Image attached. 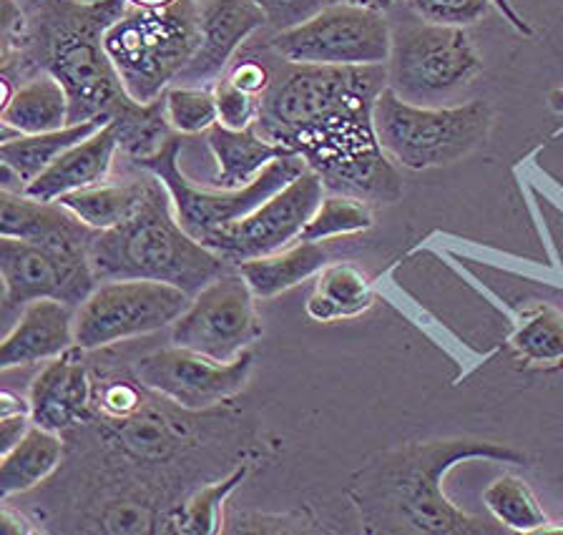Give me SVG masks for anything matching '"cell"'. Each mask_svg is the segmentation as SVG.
I'll use <instances>...</instances> for the list:
<instances>
[{"instance_id": "cell-3", "label": "cell", "mask_w": 563, "mask_h": 535, "mask_svg": "<svg viewBox=\"0 0 563 535\" xmlns=\"http://www.w3.org/2000/svg\"><path fill=\"white\" fill-rule=\"evenodd\" d=\"M486 460L526 465L516 447L481 441V437H448V441L408 443L375 453L347 486L365 533L380 535H490L506 528L483 521L457 508L445 495L443 480L455 465Z\"/></svg>"}, {"instance_id": "cell-6", "label": "cell", "mask_w": 563, "mask_h": 535, "mask_svg": "<svg viewBox=\"0 0 563 535\" xmlns=\"http://www.w3.org/2000/svg\"><path fill=\"white\" fill-rule=\"evenodd\" d=\"M493 109L486 101L418 107L385 89L375 103V134L398 169L426 171L461 161L486 142Z\"/></svg>"}, {"instance_id": "cell-17", "label": "cell", "mask_w": 563, "mask_h": 535, "mask_svg": "<svg viewBox=\"0 0 563 535\" xmlns=\"http://www.w3.org/2000/svg\"><path fill=\"white\" fill-rule=\"evenodd\" d=\"M152 394V392H148ZM172 402H154L146 398L126 417L101 420L103 437L121 458L144 465H162L194 445V427L189 410H169Z\"/></svg>"}, {"instance_id": "cell-19", "label": "cell", "mask_w": 563, "mask_h": 535, "mask_svg": "<svg viewBox=\"0 0 563 535\" xmlns=\"http://www.w3.org/2000/svg\"><path fill=\"white\" fill-rule=\"evenodd\" d=\"M76 345V306L58 300L25 304L0 345V367H29L64 355Z\"/></svg>"}, {"instance_id": "cell-2", "label": "cell", "mask_w": 563, "mask_h": 535, "mask_svg": "<svg viewBox=\"0 0 563 535\" xmlns=\"http://www.w3.org/2000/svg\"><path fill=\"white\" fill-rule=\"evenodd\" d=\"M126 11L129 0H43L29 11V46L3 64V76L11 81L23 78L25 83L38 74H51L68 93L70 124H117L121 154L136 164L169 142L174 129L164 99H131L106 54V31Z\"/></svg>"}, {"instance_id": "cell-8", "label": "cell", "mask_w": 563, "mask_h": 535, "mask_svg": "<svg viewBox=\"0 0 563 535\" xmlns=\"http://www.w3.org/2000/svg\"><path fill=\"white\" fill-rule=\"evenodd\" d=\"M181 138L174 134L156 154L136 161L139 169H144L164 183L169 191L174 214L179 224L187 230L194 239L205 242L211 232L229 226L236 219L254 212L269 197H275L287 183L307 171V164L299 156H282L272 161L250 187L242 189H209L197 187L179 166Z\"/></svg>"}, {"instance_id": "cell-41", "label": "cell", "mask_w": 563, "mask_h": 535, "mask_svg": "<svg viewBox=\"0 0 563 535\" xmlns=\"http://www.w3.org/2000/svg\"><path fill=\"white\" fill-rule=\"evenodd\" d=\"M549 103H551V109H553V111H559V113H563V89H559V91H553V93L549 96Z\"/></svg>"}, {"instance_id": "cell-5", "label": "cell", "mask_w": 563, "mask_h": 535, "mask_svg": "<svg viewBox=\"0 0 563 535\" xmlns=\"http://www.w3.org/2000/svg\"><path fill=\"white\" fill-rule=\"evenodd\" d=\"M103 43L131 99H164L199 48V0H176L156 11L129 5Z\"/></svg>"}, {"instance_id": "cell-34", "label": "cell", "mask_w": 563, "mask_h": 535, "mask_svg": "<svg viewBox=\"0 0 563 535\" xmlns=\"http://www.w3.org/2000/svg\"><path fill=\"white\" fill-rule=\"evenodd\" d=\"M211 89H214V99H217L219 124L227 129H234V131L254 126L262 99L244 93L242 89H236V86L227 78V74L219 78Z\"/></svg>"}, {"instance_id": "cell-23", "label": "cell", "mask_w": 563, "mask_h": 535, "mask_svg": "<svg viewBox=\"0 0 563 535\" xmlns=\"http://www.w3.org/2000/svg\"><path fill=\"white\" fill-rule=\"evenodd\" d=\"M64 455V435L41 425H31L29 433L0 458V495L8 500L11 495L38 488L60 468Z\"/></svg>"}, {"instance_id": "cell-12", "label": "cell", "mask_w": 563, "mask_h": 535, "mask_svg": "<svg viewBox=\"0 0 563 535\" xmlns=\"http://www.w3.org/2000/svg\"><path fill=\"white\" fill-rule=\"evenodd\" d=\"M136 380L156 398L189 412H209L234 400L254 370V355L246 349L232 363H219L187 347H164L141 355L134 367Z\"/></svg>"}, {"instance_id": "cell-1", "label": "cell", "mask_w": 563, "mask_h": 535, "mask_svg": "<svg viewBox=\"0 0 563 535\" xmlns=\"http://www.w3.org/2000/svg\"><path fill=\"white\" fill-rule=\"evenodd\" d=\"M387 89L385 66H299L275 71L254 126L322 179L328 194L393 204L402 177L375 134V103Z\"/></svg>"}, {"instance_id": "cell-4", "label": "cell", "mask_w": 563, "mask_h": 535, "mask_svg": "<svg viewBox=\"0 0 563 535\" xmlns=\"http://www.w3.org/2000/svg\"><path fill=\"white\" fill-rule=\"evenodd\" d=\"M88 259L99 282L154 279L179 287L191 297L232 269L217 252L184 230L174 214L169 191L156 177L146 199L126 222L99 232Z\"/></svg>"}, {"instance_id": "cell-28", "label": "cell", "mask_w": 563, "mask_h": 535, "mask_svg": "<svg viewBox=\"0 0 563 535\" xmlns=\"http://www.w3.org/2000/svg\"><path fill=\"white\" fill-rule=\"evenodd\" d=\"M250 470H252L250 462L236 465L229 476L209 482V486H205V488L194 490V493L184 500V503H176L172 511L166 513L164 531L189 533V535L224 533V528H227L224 503L229 500V495H232L234 490L246 480Z\"/></svg>"}, {"instance_id": "cell-35", "label": "cell", "mask_w": 563, "mask_h": 535, "mask_svg": "<svg viewBox=\"0 0 563 535\" xmlns=\"http://www.w3.org/2000/svg\"><path fill=\"white\" fill-rule=\"evenodd\" d=\"M254 3L262 8L269 29L282 33L314 19L317 13L324 11L334 0H254Z\"/></svg>"}, {"instance_id": "cell-11", "label": "cell", "mask_w": 563, "mask_h": 535, "mask_svg": "<svg viewBox=\"0 0 563 535\" xmlns=\"http://www.w3.org/2000/svg\"><path fill=\"white\" fill-rule=\"evenodd\" d=\"M262 332L257 294L242 271L232 267L191 297L187 312L172 324V345L232 363L262 337Z\"/></svg>"}, {"instance_id": "cell-31", "label": "cell", "mask_w": 563, "mask_h": 535, "mask_svg": "<svg viewBox=\"0 0 563 535\" xmlns=\"http://www.w3.org/2000/svg\"><path fill=\"white\" fill-rule=\"evenodd\" d=\"M373 226V209L367 201L345 197V194H324L320 207L314 209L310 222L302 230L299 239L305 242H330L367 232Z\"/></svg>"}, {"instance_id": "cell-25", "label": "cell", "mask_w": 563, "mask_h": 535, "mask_svg": "<svg viewBox=\"0 0 563 535\" xmlns=\"http://www.w3.org/2000/svg\"><path fill=\"white\" fill-rule=\"evenodd\" d=\"M3 129L11 134H46L70 124V101L64 86L51 74L18 83L13 99L0 109Z\"/></svg>"}, {"instance_id": "cell-14", "label": "cell", "mask_w": 563, "mask_h": 535, "mask_svg": "<svg viewBox=\"0 0 563 535\" xmlns=\"http://www.w3.org/2000/svg\"><path fill=\"white\" fill-rule=\"evenodd\" d=\"M0 277H3V317L35 300H58L81 306L99 279L88 254L41 247V244L0 236Z\"/></svg>"}, {"instance_id": "cell-29", "label": "cell", "mask_w": 563, "mask_h": 535, "mask_svg": "<svg viewBox=\"0 0 563 535\" xmlns=\"http://www.w3.org/2000/svg\"><path fill=\"white\" fill-rule=\"evenodd\" d=\"M510 347L531 367H563V312L549 304H533L518 320Z\"/></svg>"}, {"instance_id": "cell-18", "label": "cell", "mask_w": 563, "mask_h": 535, "mask_svg": "<svg viewBox=\"0 0 563 535\" xmlns=\"http://www.w3.org/2000/svg\"><path fill=\"white\" fill-rule=\"evenodd\" d=\"M0 236L41 247L88 254L99 232L81 222L60 201H41L23 191H0Z\"/></svg>"}, {"instance_id": "cell-15", "label": "cell", "mask_w": 563, "mask_h": 535, "mask_svg": "<svg viewBox=\"0 0 563 535\" xmlns=\"http://www.w3.org/2000/svg\"><path fill=\"white\" fill-rule=\"evenodd\" d=\"M262 25H267L254 0H201L199 48L176 78L179 86H214L234 64L240 51ZM174 83V86H176Z\"/></svg>"}, {"instance_id": "cell-26", "label": "cell", "mask_w": 563, "mask_h": 535, "mask_svg": "<svg viewBox=\"0 0 563 535\" xmlns=\"http://www.w3.org/2000/svg\"><path fill=\"white\" fill-rule=\"evenodd\" d=\"M101 121H84V124H68L64 129L46 131V134H18L0 144V164L11 169L23 187L41 177L48 166L66 154L70 146L81 144L84 138L96 134Z\"/></svg>"}, {"instance_id": "cell-27", "label": "cell", "mask_w": 563, "mask_h": 535, "mask_svg": "<svg viewBox=\"0 0 563 535\" xmlns=\"http://www.w3.org/2000/svg\"><path fill=\"white\" fill-rule=\"evenodd\" d=\"M152 174L146 177L129 179V181H103L96 187H88L74 194L60 197L58 201L68 207L81 222H86L96 232H106L119 226L121 222L136 212L141 201L146 199L148 187H152Z\"/></svg>"}, {"instance_id": "cell-32", "label": "cell", "mask_w": 563, "mask_h": 535, "mask_svg": "<svg viewBox=\"0 0 563 535\" xmlns=\"http://www.w3.org/2000/svg\"><path fill=\"white\" fill-rule=\"evenodd\" d=\"M166 119L174 134L199 136L219 124L214 89L209 86H172L164 93Z\"/></svg>"}, {"instance_id": "cell-16", "label": "cell", "mask_w": 563, "mask_h": 535, "mask_svg": "<svg viewBox=\"0 0 563 535\" xmlns=\"http://www.w3.org/2000/svg\"><path fill=\"white\" fill-rule=\"evenodd\" d=\"M84 347H68L35 375L29 402L33 425L66 435L93 420V372Z\"/></svg>"}, {"instance_id": "cell-22", "label": "cell", "mask_w": 563, "mask_h": 535, "mask_svg": "<svg viewBox=\"0 0 563 535\" xmlns=\"http://www.w3.org/2000/svg\"><path fill=\"white\" fill-rule=\"evenodd\" d=\"M334 242L338 239H330V242L297 239L295 244H289L287 249L269 254V257L250 259L236 269H240L246 282H250L252 292L257 294V300H272V297L302 285L305 279L317 277L324 267L332 265Z\"/></svg>"}, {"instance_id": "cell-40", "label": "cell", "mask_w": 563, "mask_h": 535, "mask_svg": "<svg viewBox=\"0 0 563 535\" xmlns=\"http://www.w3.org/2000/svg\"><path fill=\"white\" fill-rule=\"evenodd\" d=\"M176 0H129L131 8H144V11H156V8L174 5Z\"/></svg>"}, {"instance_id": "cell-7", "label": "cell", "mask_w": 563, "mask_h": 535, "mask_svg": "<svg viewBox=\"0 0 563 535\" xmlns=\"http://www.w3.org/2000/svg\"><path fill=\"white\" fill-rule=\"evenodd\" d=\"M387 89L418 107H443L475 81L483 60L465 29L410 23L393 31Z\"/></svg>"}, {"instance_id": "cell-36", "label": "cell", "mask_w": 563, "mask_h": 535, "mask_svg": "<svg viewBox=\"0 0 563 535\" xmlns=\"http://www.w3.org/2000/svg\"><path fill=\"white\" fill-rule=\"evenodd\" d=\"M227 78L236 86V89H242L244 93L262 99V96L269 91L275 71H272L267 64H262V60H257V58H242V60H236V64H232V68L227 71Z\"/></svg>"}, {"instance_id": "cell-37", "label": "cell", "mask_w": 563, "mask_h": 535, "mask_svg": "<svg viewBox=\"0 0 563 535\" xmlns=\"http://www.w3.org/2000/svg\"><path fill=\"white\" fill-rule=\"evenodd\" d=\"M0 525H3V533L8 535H15V533H38L41 528H35V525H31L29 517H25L23 513L13 511L11 505H8V500H3V511H0Z\"/></svg>"}, {"instance_id": "cell-38", "label": "cell", "mask_w": 563, "mask_h": 535, "mask_svg": "<svg viewBox=\"0 0 563 535\" xmlns=\"http://www.w3.org/2000/svg\"><path fill=\"white\" fill-rule=\"evenodd\" d=\"M493 5H496L498 11L506 15V21H508L510 25H514V29H516L518 33H523V36H533V29L521 19V15H518V13L514 11V5H510V0H493Z\"/></svg>"}, {"instance_id": "cell-42", "label": "cell", "mask_w": 563, "mask_h": 535, "mask_svg": "<svg viewBox=\"0 0 563 535\" xmlns=\"http://www.w3.org/2000/svg\"><path fill=\"white\" fill-rule=\"evenodd\" d=\"M38 3H43V0H23V8L25 11H31V8H35ZM86 3H93V0H86Z\"/></svg>"}, {"instance_id": "cell-33", "label": "cell", "mask_w": 563, "mask_h": 535, "mask_svg": "<svg viewBox=\"0 0 563 535\" xmlns=\"http://www.w3.org/2000/svg\"><path fill=\"white\" fill-rule=\"evenodd\" d=\"M420 21L468 29L490 11L493 0H402Z\"/></svg>"}, {"instance_id": "cell-39", "label": "cell", "mask_w": 563, "mask_h": 535, "mask_svg": "<svg viewBox=\"0 0 563 535\" xmlns=\"http://www.w3.org/2000/svg\"><path fill=\"white\" fill-rule=\"evenodd\" d=\"M338 3H350V5H360V8H369V11H390V8L398 3V0H338Z\"/></svg>"}, {"instance_id": "cell-20", "label": "cell", "mask_w": 563, "mask_h": 535, "mask_svg": "<svg viewBox=\"0 0 563 535\" xmlns=\"http://www.w3.org/2000/svg\"><path fill=\"white\" fill-rule=\"evenodd\" d=\"M121 154V134L117 124H103L96 134L84 138L60 154L38 179L23 189V194L41 201H58L96 183L109 181L113 159Z\"/></svg>"}, {"instance_id": "cell-9", "label": "cell", "mask_w": 563, "mask_h": 535, "mask_svg": "<svg viewBox=\"0 0 563 535\" xmlns=\"http://www.w3.org/2000/svg\"><path fill=\"white\" fill-rule=\"evenodd\" d=\"M191 294L154 279L99 282L76 310V345L86 353L106 349L169 327L187 312Z\"/></svg>"}, {"instance_id": "cell-30", "label": "cell", "mask_w": 563, "mask_h": 535, "mask_svg": "<svg viewBox=\"0 0 563 535\" xmlns=\"http://www.w3.org/2000/svg\"><path fill=\"white\" fill-rule=\"evenodd\" d=\"M490 517L514 533H545L551 531L549 515L543 513L539 498L518 476H500L483 490Z\"/></svg>"}, {"instance_id": "cell-10", "label": "cell", "mask_w": 563, "mask_h": 535, "mask_svg": "<svg viewBox=\"0 0 563 535\" xmlns=\"http://www.w3.org/2000/svg\"><path fill=\"white\" fill-rule=\"evenodd\" d=\"M269 48L299 66H385L393 29L385 13L350 3H330L314 19L275 33Z\"/></svg>"}, {"instance_id": "cell-21", "label": "cell", "mask_w": 563, "mask_h": 535, "mask_svg": "<svg viewBox=\"0 0 563 535\" xmlns=\"http://www.w3.org/2000/svg\"><path fill=\"white\" fill-rule=\"evenodd\" d=\"M207 146L217 164V189L250 187L272 161L282 159V156H295L285 146L267 142L257 126L234 131L217 124L207 131Z\"/></svg>"}, {"instance_id": "cell-13", "label": "cell", "mask_w": 563, "mask_h": 535, "mask_svg": "<svg viewBox=\"0 0 563 535\" xmlns=\"http://www.w3.org/2000/svg\"><path fill=\"white\" fill-rule=\"evenodd\" d=\"M324 183L312 169L269 197L254 212L236 219L229 226L211 232L205 242L229 267H240L250 259L269 257L295 244L310 222L314 209L324 199Z\"/></svg>"}, {"instance_id": "cell-24", "label": "cell", "mask_w": 563, "mask_h": 535, "mask_svg": "<svg viewBox=\"0 0 563 535\" xmlns=\"http://www.w3.org/2000/svg\"><path fill=\"white\" fill-rule=\"evenodd\" d=\"M373 302L375 292L365 271L350 261H332L317 275L305 312L312 322L332 324L360 317Z\"/></svg>"}]
</instances>
